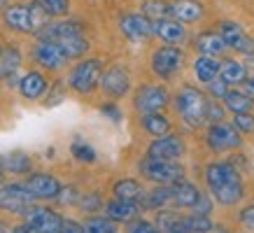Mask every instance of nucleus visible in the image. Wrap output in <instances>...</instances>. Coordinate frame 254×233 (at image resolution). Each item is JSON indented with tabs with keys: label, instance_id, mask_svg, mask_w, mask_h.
Listing matches in <instances>:
<instances>
[{
	"label": "nucleus",
	"instance_id": "obj_28",
	"mask_svg": "<svg viewBox=\"0 0 254 233\" xmlns=\"http://www.w3.org/2000/svg\"><path fill=\"white\" fill-rule=\"evenodd\" d=\"M219 65H222V61H217L215 56H198L193 61V75L198 82L208 84L215 77H219Z\"/></svg>",
	"mask_w": 254,
	"mask_h": 233
},
{
	"label": "nucleus",
	"instance_id": "obj_51",
	"mask_svg": "<svg viewBox=\"0 0 254 233\" xmlns=\"http://www.w3.org/2000/svg\"><path fill=\"white\" fill-rule=\"evenodd\" d=\"M5 5H7V0H0V12L5 9Z\"/></svg>",
	"mask_w": 254,
	"mask_h": 233
},
{
	"label": "nucleus",
	"instance_id": "obj_15",
	"mask_svg": "<svg viewBox=\"0 0 254 233\" xmlns=\"http://www.w3.org/2000/svg\"><path fill=\"white\" fill-rule=\"evenodd\" d=\"M187 147L185 140L180 135H173V133H166L161 138H154L147 147V156L152 159H166V161H180L185 156Z\"/></svg>",
	"mask_w": 254,
	"mask_h": 233
},
{
	"label": "nucleus",
	"instance_id": "obj_30",
	"mask_svg": "<svg viewBox=\"0 0 254 233\" xmlns=\"http://www.w3.org/2000/svg\"><path fill=\"white\" fill-rule=\"evenodd\" d=\"M2 168L12 175H28L33 173V159L26 152H12L2 159Z\"/></svg>",
	"mask_w": 254,
	"mask_h": 233
},
{
	"label": "nucleus",
	"instance_id": "obj_11",
	"mask_svg": "<svg viewBox=\"0 0 254 233\" xmlns=\"http://www.w3.org/2000/svg\"><path fill=\"white\" fill-rule=\"evenodd\" d=\"M23 224L31 226L35 233H59L63 224V215L56 212L54 208H47V205H33L26 215H23Z\"/></svg>",
	"mask_w": 254,
	"mask_h": 233
},
{
	"label": "nucleus",
	"instance_id": "obj_44",
	"mask_svg": "<svg viewBox=\"0 0 254 233\" xmlns=\"http://www.w3.org/2000/svg\"><path fill=\"white\" fill-rule=\"evenodd\" d=\"M59 233H84V226H82V222H77V219L63 217V224H61V229H59Z\"/></svg>",
	"mask_w": 254,
	"mask_h": 233
},
{
	"label": "nucleus",
	"instance_id": "obj_5",
	"mask_svg": "<svg viewBox=\"0 0 254 233\" xmlns=\"http://www.w3.org/2000/svg\"><path fill=\"white\" fill-rule=\"evenodd\" d=\"M138 171L142 179L152 184H175L177 179L185 177V166L180 161H166V159H152V156H145L138 163Z\"/></svg>",
	"mask_w": 254,
	"mask_h": 233
},
{
	"label": "nucleus",
	"instance_id": "obj_14",
	"mask_svg": "<svg viewBox=\"0 0 254 233\" xmlns=\"http://www.w3.org/2000/svg\"><path fill=\"white\" fill-rule=\"evenodd\" d=\"M33 61L38 63L40 68L52 70V72H59L70 63V58L63 54V49L49 40H40L38 45L33 47Z\"/></svg>",
	"mask_w": 254,
	"mask_h": 233
},
{
	"label": "nucleus",
	"instance_id": "obj_50",
	"mask_svg": "<svg viewBox=\"0 0 254 233\" xmlns=\"http://www.w3.org/2000/svg\"><path fill=\"white\" fill-rule=\"evenodd\" d=\"M5 182V168H2V159H0V184Z\"/></svg>",
	"mask_w": 254,
	"mask_h": 233
},
{
	"label": "nucleus",
	"instance_id": "obj_6",
	"mask_svg": "<svg viewBox=\"0 0 254 233\" xmlns=\"http://www.w3.org/2000/svg\"><path fill=\"white\" fill-rule=\"evenodd\" d=\"M35 203H38V198H35L21 182L0 184V212H2V215L23 217Z\"/></svg>",
	"mask_w": 254,
	"mask_h": 233
},
{
	"label": "nucleus",
	"instance_id": "obj_46",
	"mask_svg": "<svg viewBox=\"0 0 254 233\" xmlns=\"http://www.w3.org/2000/svg\"><path fill=\"white\" fill-rule=\"evenodd\" d=\"M212 205H215V201H210L208 196H203L200 194V198H198V203L193 205V212H200V215H210V210H212Z\"/></svg>",
	"mask_w": 254,
	"mask_h": 233
},
{
	"label": "nucleus",
	"instance_id": "obj_29",
	"mask_svg": "<svg viewBox=\"0 0 254 233\" xmlns=\"http://www.w3.org/2000/svg\"><path fill=\"white\" fill-rule=\"evenodd\" d=\"M219 77L226 82V84H243L247 79V68L236 58H224L222 65H219Z\"/></svg>",
	"mask_w": 254,
	"mask_h": 233
},
{
	"label": "nucleus",
	"instance_id": "obj_21",
	"mask_svg": "<svg viewBox=\"0 0 254 233\" xmlns=\"http://www.w3.org/2000/svg\"><path fill=\"white\" fill-rule=\"evenodd\" d=\"M170 19L180 23H196L203 19L205 9L196 0H170Z\"/></svg>",
	"mask_w": 254,
	"mask_h": 233
},
{
	"label": "nucleus",
	"instance_id": "obj_22",
	"mask_svg": "<svg viewBox=\"0 0 254 233\" xmlns=\"http://www.w3.org/2000/svg\"><path fill=\"white\" fill-rule=\"evenodd\" d=\"M173 186V208L177 210H191L200 198V189L191 182H187L185 177L177 179Z\"/></svg>",
	"mask_w": 254,
	"mask_h": 233
},
{
	"label": "nucleus",
	"instance_id": "obj_39",
	"mask_svg": "<svg viewBox=\"0 0 254 233\" xmlns=\"http://www.w3.org/2000/svg\"><path fill=\"white\" fill-rule=\"evenodd\" d=\"M63 98H65V89H63V82H56L54 86L49 84V89H47V93H45V105H47V108H54L56 103H61Z\"/></svg>",
	"mask_w": 254,
	"mask_h": 233
},
{
	"label": "nucleus",
	"instance_id": "obj_26",
	"mask_svg": "<svg viewBox=\"0 0 254 233\" xmlns=\"http://www.w3.org/2000/svg\"><path fill=\"white\" fill-rule=\"evenodd\" d=\"M112 194L115 198H124V201H140L145 196V186L135 177H124L112 184Z\"/></svg>",
	"mask_w": 254,
	"mask_h": 233
},
{
	"label": "nucleus",
	"instance_id": "obj_52",
	"mask_svg": "<svg viewBox=\"0 0 254 233\" xmlns=\"http://www.w3.org/2000/svg\"><path fill=\"white\" fill-rule=\"evenodd\" d=\"M224 233H226V231H224Z\"/></svg>",
	"mask_w": 254,
	"mask_h": 233
},
{
	"label": "nucleus",
	"instance_id": "obj_25",
	"mask_svg": "<svg viewBox=\"0 0 254 233\" xmlns=\"http://www.w3.org/2000/svg\"><path fill=\"white\" fill-rule=\"evenodd\" d=\"M140 126L147 135L152 138H161L166 133H170L173 128V121L163 112H152V115H140Z\"/></svg>",
	"mask_w": 254,
	"mask_h": 233
},
{
	"label": "nucleus",
	"instance_id": "obj_32",
	"mask_svg": "<svg viewBox=\"0 0 254 233\" xmlns=\"http://www.w3.org/2000/svg\"><path fill=\"white\" fill-rule=\"evenodd\" d=\"M182 229L185 233H208L215 229L210 215H200V212H189V215H182Z\"/></svg>",
	"mask_w": 254,
	"mask_h": 233
},
{
	"label": "nucleus",
	"instance_id": "obj_12",
	"mask_svg": "<svg viewBox=\"0 0 254 233\" xmlns=\"http://www.w3.org/2000/svg\"><path fill=\"white\" fill-rule=\"evenodd\" d=\"M98 86L110 98H124V96H128V91H131V75H128L126 65L117 63V65H110L108 70L103 68Z\"/></svg>",
	"mask_w": 254,
	"mask_h": 233
},
{
	"label": "nucleus",
	"instance_id": "obj_17",
	"mask_svg": "<svg viewBox=\"0 0 254 233\" xmlns=\"http://www.w3.org/2000/svg\"><path fill=\"white\" fill-rule=\"evenodd\" d=\"M105 215H108L112 222H117V224H128V222H133V219L142 217V205H140V201H124V198H112V201L105 203Z\"/></svg>",
	"mask_w": 254,
	"mask_h": 233
},
{
	"label": "nucleus",
	"instance_id": "obj_7",
	"mask_svg": "<svg viewBox=\"0 0 254 233\" xmlns=\"http://www.w3.org/2000/svg\"><path fill=\"white\" fill-rule=\"evenodd\" d=\"M100 72H103V61L100 58H84V61L75 63L68 75L70 89L82 93V96H89V93L98 89Z\"/></svg>",
	"mask_w": 254,
	"mask_h": 233
},
{
	"label": "nucleus",
	"instance_id": "obj_10",
	"mask_svg": "<svg viewBox=\"0 0 254 233\" xmlns=\"http://www.w3.org/2000/svg\"><path fill=\"white\" fill-rule=\"evenodd\" d=\"M205 142L212 152H233V149L243 147V135L236 131L233 124L217 121V124H210L208 133H205Z\"/></svg>",
	"mask_w": 254,
	"mask_h": 233
},
{
	"label": "nucleus",
	"instance_id": "obj_24",
	"mask_svg": "<svg viewBox=\"0 0 254 233\" xmlns=\"http://www.w3.org/2000/svg\"><path fill=\"white\" fill-rule=\"evenodd\" d=\"M196 49L200 52V56H222L229 47H226V42H224V38L219 35V33L215 31H203L196 38Z\"/></svg>",
	"mask_w": 254,
	"mask_h": 233
},
{
	"label": "nucleus",
	"instance_id": "obj_48",
	"mask_svg": "<svg viewBox=\"0 0 254 233\" xmlns=\"http://www.w3.org/2000/svg\"><path fill=\"white\" fill-rule=\"evenodd\" d=\"M243 84H245V93H250V96L254 98V75H252V77H247Z\"/></svg>",
	"mask_w": 254,
	"mask_h": 233
},
{
	"label": "nucleus",
	"instance_id": "obj_42",
	"mask_svg": "<svg viewBox=\"0 0 254 233\" xmlns=\"http://www.w3.org/2000/svg\"><path fill=\"white\" fill-rule=\"evenodd\" d=\"M224 112L226 110L222 108V105H217V101H212L210 98V105H208V115H205V121L210 124H217V121H224Z\"/></svg>",
	"mask_w": 254,
	"mask_h": 233
},
{
	"label": "nucleus",
	"instance_id": "obj_49",
	"mask_svg": "<svg viewBox=\"0 0 254 233\" xmlns=\"http://www.w3.org/2000/svg\"><path fill=\"white\" fill-rule=\"evenodd\" d=\"M163 233H185V229H182V222L177 226H173V229H168V231H163Z\"/></svg>",
	"mask_w": 254,
	"mask_h": 233
},
{
	"label": "nucleus",
	"instance_id": "obj_20",
	"mask_svg": "<svg viewBox=\"0 0 254 233\" xmlns=\"http://www.w3.org/2000/svg\"><path fill=\"white\" fill-rule=\"evenodd\" d=\"M47 89H49V79L42 72H38V70H31V72H26L19 79V93H21L26 101H40V98H45Z\"/></svg>",
	"mask_w": 254,
	"mask_h": 233
},
{
	"label": "nucleus",
	"instance_id": "obj_31",
	"mask_svg": "<svg viewBox=\"0 0 254 233\" xmlns=\"http://www.w3.org/2000/svg\"><path fill=\"white\" fill-rule=\"evenodd\" d=\"M82 226L84 233H119V224L112 222L108 215H86Z\"/></svg>",
	"mask_w": 254,
	"mask_h": 233
},
{
	"label": "nucleus",
	"instance_id": "obj_38",
	"mask_svg": "<svg viewBox=\"0 0 254 233\" xmlns=\"http://www.w3.org/2000/svg\"><path fill=\"white\" fill-rule=\"evenodd\" d=\"M233 126H236V131L243 135H252L254 133V115L252 112H243V115H233Z\"/></svg>",
	"mask_w": 254,
	"mask_h": 233
},
{
	"label": "nucleus",
	"instance_id": "obj_47",
	"mask_svg": "<svg viewBox=\"0 0 254 233\" xmlns=\"http://www.w3.org/2000/svg\"><path fill=\"white\" fill-rule=\"evenodd\" d=\"M9 233H35V231H33L31 226H26V224H23V222H21V224L12 226V231H9Z\"/></svg>",
	"mask_w": 254,
	"mask_h": 233
},
{
	"label": "nucleus",
	"instance_id": "obj_9",
	"mask_svg": "<svg viewBox=\"0 0 254 233\" xmlns=\"http://www.w3.org/2000/svg\"><path fill=\"white\" fill-rule=\"evenodd\" d=\"M170 105V93L163 84H142L133 96V110L138 115L163 112Z\"/></svg>",
	"mask_w": 254,
	"mask_h": 233
},
{
	"label": "nucleus",
	"instance_id": "obj_45",
	"mask_svg": "<svg viewBox=\"0 0 254 233\" xmlns=\"http://www.w3.org/2000/svg\"><path fill=\"white\" fill-rule=\"evenodd\" d=\"M100 112L108 116V119H112V121H122V119H124L122 110L117 108L115 103H105V105H100Z\"/></svg>",
	"mask_w": 254,
	"mask_h": 233
},
{
	"label": "nucleus",
	"instance_id": "obj_23",
	"mask_svg": "<svg viewBox=\"0 0 254 233\" xmlns=\"http://www.w3.org/2000/svg\"><path fill=\"white\" fill-rule=\"evenodd\" d=\"M142 210H163L173 205V186L170 184H154L149 191L145 189V196L140 198Z\"/></svg>",
	"mask_w": 254,
	"mask_h": 233
},
{
	"label": "nucleus",
	"instance_id": "obj_19",
	"mask_svg": "<svg viewBox=\"0 0 254 233\" xmlns=\"http://www.w3.org/2000/svg\"><path fill=\"white\" fill-rule=\"evenodd\" d=\"M152 35L163 40L166 45H180L187 40L185 23L175 21V19H156L152 21Z\"/></svg>",
	"mask_w": 254,
	"mask_h": 233
},
{
	"label": "nucleus",
	"instance_id": "obj_41",
	"mask_svg": "<svg viewBox=\"0 0 254 233\" xmlns=\"http://www.w3.org/2000/svg\"><path fill=\"white\" fill-rule=\"evenodd\" d=\"M226 91H229V84L222 77H215L212 82H208V96L212 101H222L224 96H226Z\"/></svg>",
	"mask_w": 254,
	"mask_h": 233
},
{
	"label": "nucleus",
	"instance_id": "obj_34",
	"mask_svg": "<svg viewBox=\"0 0 254 233\" xmlns=\"http://www.w3.org/2000/svg\"><path fill=\"white\" fill-rule=\"evenodd\" d=\"M77 208L82 210L84 215H98L100 210L105 208V198L100 194H84V196H79Z\"/></svg>",
	"mask_w": 254,
	"mask_h": 233
},
{
	"label": "nucleus",
	"instance_id": "obj_53",
	"mask_svg": "<svg viewBox=\"0 0 254 233\" xmlns=\"http://www.w3.org/2000/svg\"><path fill=\"white\" fill-rule=\"evenodd\" d=\"M252 233H254V231H252Z\"/></svg>",
	"mask_w": 254,
	"mask_h": 233
},
{
	"label": "nucleus",
	"instance_id": "obj_4",
	"mask_svg": "<svg viewBox=\"0 0 254 233\" xmlns=\"http://www.w3.org/2000/svg\"><path fill=\"white\" fill-rule=\"evenodd\" d=\"M208 105H210V96H205L196 86H182L175 96V112L189 128L208 126V121H205Z\"/></svg>",
	"mask_w": 254,
	"mask_h": 233
},
{
	"label": "nucleus",
	"instance_id": "obj_35",
	"mask_svg": "<svg viewBox=\"0 0 254 233\" xmlns=\"http://www.w3.org/2000/svg\"><path fill=\"white\" fill-rule=\"evenodd\" d=\"M70 154L75 156L79 163H96V159H98L96 149H93L89 142H82V140H75V142L70 145Z\"/></svg>",
	"mask_w": 254,
	"mask_h": 233
},
{
	"label": "nucleus",
	"instance_id": "obj_2",
	"mask_svg": "<svg viewBox=\"0 0 254 233\" xmlns=\"http://www.w3.org/2000/svg\"><path fill=\"white\" fill-rule=\"evenodd\" d=\"M40 40H49L63 49V54L72 58H79L89 52V40L84 35V28L77 21H49L38 33Z\"/></svg>",
	"mask_w": 254,
	"mask_h": 233
},
{
	"label": "nucleus",
	"instance_id": "obj_27",
	"mask_svg": "<svg viewBox=\"0 0 254 233\" xmlns=\"http://www.w3.org/2000/svg\"><path fill=\"white\" fill-rule=\"evenodd\" d=\"M222 101H224V110H229L233 115H243V112H252L254 110V98L245 91H236V89L231 91L229 89Z\"/></svg>",
	"mask_w": 254,
	"mask_h": 233
},
{
	"label": "nucleus",
	"instance_id": "obj_16",
	"mask_svg": "<svg viewBox=\"0 0 254 233\" xmlns=\"http://www.w3.org/2000/svg\"><path fill=\"white\" fill-rule=\"evenodd\" d=\"M119 28L131 42H145L152 38V21L140 12H128L119 19Z\"/></svg>",
	"mask_w": 254,
	"mask_h": 233
},
{
	"label": "nucleus",
	"instance_id": "obj_37",
	"mask_svg": "<svg viewBox=\"0 0 254 233\" xmlns=\"http://www.w3.org/2000/svg\"><path fill=\"white\" fill-rule=\"evenodd\" d=\"M124 233H161V231L154 226V222H147V219L138 217L128 222V224H124Z\"/></svg>",
	"mask_w": 254,
	"mask_h": 233
},
{
	"label": "nucleus",
	"instance_id": "obj_18",
	"mask_svg": "<svg viewBox=\"0 0 254 233\" xmlns=\"http://www.w3.org/2000/svg\"><path fill=\"white\" fill-rule=\"evenodd\" d=\"M219 35L224 38V42H226L229 49L240 52V54H245V56H254V40L250 38L243 28H240L238 23L224 21L222 23V33H219Z\"/></svg>",
	"mask_w": 254,
	"mask_h": 233
},
{
	"label": "nucleus",
	"instance_id": "obj_3",
	"mask_svg": "<svg viewBox=\"0 0 254 233\" xmlns=\"http://www.w3.org/2000/svg\"><path fill=\"white\" fill-rule=\"evenodd\" d=\"M52 16L40 7L38 0L26 2V5H9L2 9V21L7 23L12 31L26 33V35H38Z\"/></svg>",
	"mask_w": 254,
	"mask_h": 233
},
{
	"label": "nucleus",
	"instance_id": "obj_13",
	"mask_svg": "<svg viewBox=\"0 0 254 233\" xmlns=\"http://www.w3.org/2000/svg\"><path fill=\"white\" fill-rule=\"evenodd\" d=\"M38 201H54L61 191V179L52 173H28L26 179L21 182Z\"/></svg>",
	"mask_w": 254,
	"mask_h": 233
},
{
	"label": "nucleus",
	"instance_id": "obj_36",
	"mask_svg": "<svg viewBox=\"0 0 254 233\" xmlns=\"http://www.w3.org/2000/svg\"><path fill=\"white\" fill-rule=\"evenodd\" d=\"M38 2L49 16H65L70 9V0H38Z\"/></svg>",
	"mask_w": 254,
	"mask_h": 233
},
{
	"label": "nucleus",
	"instance_id": "obj_1",
	"mask_svg": "<svg viewBox=\"0 0 254 233\" xmlns=\"http://www.w3.org/2000/svg\"><path fill=\"white\" fill-rule=\"evenodd\" d=\"M203 175H205V184H208L215 203H219L224 208H231V205L243 201L245 184H243V177H240L238 168L233 166V161L208 163Z\"/></svg>",
	"mask_w": 254,
	"mask_h": 233
},
{
	"label": "nucleus",
	"instance_id": "obj_43",
	"mask_svg": "<svg viewBox=\"0 0 254 233\" xmlns=\"http://www.w3.org/2000/svg\"><path fill=\"white\" fill-rule=\"evenodd\" d=\"M238 219H240V224L245 226V229L254 231V203H252V205H247V208L240 210V212H238Z\"/></svg>",
	"mask_w": 254,
	"mask_h": 233
},
{
	"label": "nucleus",
	"instance_id": "obj_8",
	"mask_svg": "<svg viewBox=\"0 0 254 233\" xmlns=\"http://www.w3.org/2000/svg\"><path fill=\"white\" fill-rule=\"evenodd\" d=\"M185 65V52L177 45H163L159 49H154V54L149 58V68L156 77L170 79L175 77L177 72Z\"/></svg>",
	"mask_w": 254,
	"mask_h": 233
},
{
	"label": "nucleus",
	"instance_id": "obj_33",
	"mask_svg": "<svg viewBox=\"0 0 254 233\" xmlns=\"http://www.w3.org/2000/svg\"><path fill=\"white\" fill-rule=\"evenodd\" d=\"M142 14H145L149 21H156V19H170L168 0H145V2H142Z\"/></svg>",
	"mask_w": 254,
	"mask_h": 233
},
{
	"label": "nucleus",
	"instance_id": "obj_40",
	"mask_svg": "<svg viewBox=\"0 0 254 233\" xmlns=\"http://www.w3.org/2000/svg\"><path fill=\"white\" fill-rule=\"evenodd\" d=\"M79 196L82 194H79L75 186H61V191H59V196H56V201L61 203V205H75V208H77Z\"/></svg>",
	"mask_w": 254,
	"mask_h": 233
}]
</instances>
